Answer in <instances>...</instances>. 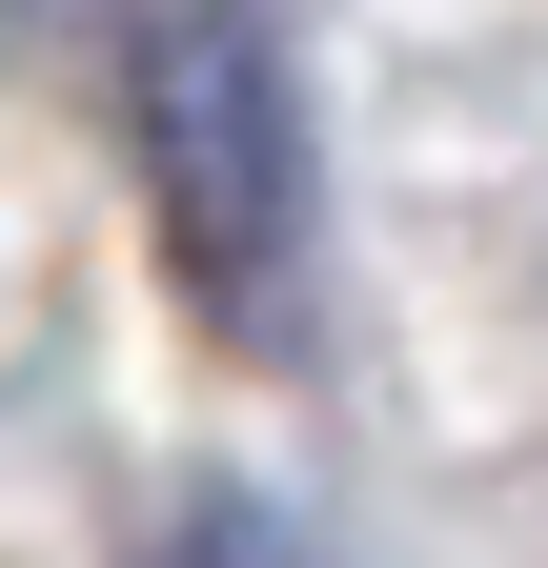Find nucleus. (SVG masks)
Masks as SVG:
<instances>
[{"label":"nucleus","instance_id":"obj_2","mask_svg":"<svg viewBox=\"0 0 548 568\" xmlns=\"http://www.w3.org/2000/svg\"><path fill=\"white\" fill-rule=\"evenodd\" d=\"M183 568H305V548L264 528V508H203V548H183Z\"/></svg>","mask_w":548,"mask_h":568},{"label":"nucleus","instance_id":"obj_1","mask_svg":"<svg viewBox=\"0 0 548 568\" xmlns=\"http://www.w3.org/2000/svg\"><path fill=\"white\" fill-rule=\"evenodd\" d=\"M122 122H143V203L183 224V264L264 305V264L305 244V102L285 61H264L244 0H163V21H122Z\"/></svg>","mask_w":548,"mask_h":568},{"label":"nucleus","instance_id":"obj_3","mask_svg":"<svg viewBox=\"0 0 548 568\" xmlns=\"http://www.w3.org/2000/svg\"><path fill=\"white\" fill-rule=\"evenodd\" d=\"M0 21H21V41H122L143 0H0Z\"/></svg>","mask_w":548,"mask_h":568}]
</instances>
